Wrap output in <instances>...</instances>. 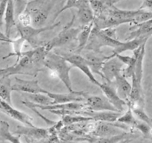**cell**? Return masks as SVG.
<instances>
[{
    "label": "cell",
    "mask_w": 152,
    "mask_h": 143,
    "mask_svg": "<svg viewBox=\"0 0 152 143\" xmlns=\"http://www.w3.org/2000/svg\"><path fill=\"white\" fill-rule=\"evenodd\" d=\"M43 64L37 62L33 56L32 50L23 52L20 57L16 59V63L11 66L1 68L0 78L10 77V76L21 74L37 77L39 71H42Z\"/></svg>",
    "instance_id": "1"
},
{
    "label": "cell",
    "mask_w": 152,
    "mask_h": 143,
    "mask_svg": "<svg viewBox=\"0 0 152 143\" xmlns=\"http://www.w3.org/2000/svg\"><path fill=\"white\" fill-rule=\"evenodd\" d=\"M45 67L50 71L53 77L59 79L69 92L74 91L70 78V71L74 66L60 54L49 52L45 60Z\"/></svg>",
    "instance_id": "2"
},
{
    "label": "cell",
    "mask_w": 152,
    "mask_h": 143,
    "mask_svg": "<svg viewBox=\"0 0 152 143\" xmlns=\"http://www.w3.org/2000/svg\"><path fill=\"white\" fill-rule=\"evenodd\" d=\"M57 0H32L27 4L25 10L30 13L32 26L42 28L47 22L50 10Z\"/></svg>",
    "instance_id": "3"
},
{
    "label": "cell",
    "mask_w": 152,
    "mask_h": 143,
    "mask_svg": "<svg viewBox=\"0 0 152 143\" xmlns=\"http://www.w3.org/2000/svg\"><path fill=\"white\" fill-rule=\"evenodd\" d=\"M76 17L77 16L75 14L73 15L71 20L64 27L63 29L59 33V34L44 45V47H45L46 50L48 53L51 51L53 48L62 47L71 42H73L74 40L77 39L79 34L82 31L83 26L80 25L77 28L73 27L76 20Z\"/></svg>",
    "instance_id": "4"
},
{
    "label": "cell",
    "mask_w": 152,
    "mask_h": 143,
    "mask_svg": "<svg viewBox=\"0 0 152 143\" xmlns=\"http://www.w3.org/2000/svg\"><path fill=\"white\" fill-rule=\"evenodd\" d=\"M123 43V42L109 37L104 34L102 30L94 25L88 44L84 50L95 53H102L101 49L103 47H110L115 49Z\"/></svg>",
    "instance_id": "5"
},
{
    "label": "cell",
    "mask_w": 152,
    "mask_h": 143,
    "mask_svg": "<svg viewBox=\"0 0 152 143\" xmlns=\"http://www.w3.org/2000/svg\"><path fill=\"white\" fill-rule=\"evenodd\" d=\"M60 24V22H58L51 25L44 26L42 28H35L32 25L24 26L19 23H16V28L17 30L19 36L23 38L27 42L29 43L31 47L37 48L39 47V34L43 32H45V31H51L59 26Z\"/></svg>",
    "instance_id": "6"
},
{
    "label": "cell",
    "mask_w": 152,
    "mask_h": 143,
    "mask_svg": "<svg viewBox=\"0 0 152 143\" xmlns=\"http://www.w3.org/2000/svg\"><path fill=\"white\" fill-rule=\"evenodd\" d=\"M61 56H63L69 63L74 67H76L78 69H80L88 78L89 79L91 82L96 85L99 86L100 82L96 80L94 77V74L91 70L89 67L88 61L83 56H82L80 53H59Z\"/></svg>",
    "instance_id": "7"
},
{
    "label": "cell",
    "mask_w": 152,
    "mask_h": 143,
    "mask_svg": "<svg viewBox=\"0 0 152 143\" xmlns=\"http://www.w3.org/2000/svg\"><path fill=\"white\" fill-rule=\"evenodd\" d=\"M125 64L122 62L117 56L111 55V57L107 59L103 64L102 73L103 80L108 82H114L116 77L122 72Z\"/></svg>",
    "instance_id": "8"
},
{
    "label": "cell",
    "mask_w": 152,
    "mask_h": 143,
    "mask_svg": "<svg viewBox=\"0 0 152 143\" xmlns=\"http://www.w3.org/2000/svg\"><path fill=\"white\" fill-rule=\"evenodd\" d=\"M112 82H105L103 83H100L98 87L102 90V93L105 95V98L108 100V102L114 105V108L120 112H123L125 110V107L127 106V102L124 99H122L120 95L117 93L116 87L111 85Z\"/></svg>",
    "instance_id": "9"
},
{
    "label": "cell",
    "mask_w": 152,
    "mask_h": 143,
    "mask_svg": "<svg viewBox=\"0 0 152 143\" xmlns=\"http://www.w3.org/2000/svg\"><path fill=\"white\" fill-rule=\"evenodd\" d=\"M0 110L1 112L7 114L10 118L17 120L25 125L30 126V127H35V125L33 124L34 119L31 116L27 114L26 113L16 109L10 104L4 102V100H1V99L0 100Z\"/></svg>",
    "instance_id": "10"
},
{
    "label": "cell",
    "mask_w": 152,
    "mask_h": 143,
    "mask_svg": "<svg viewBox=\"0 0 152 143\" xmlns=\"http://www.w3.org/2000/svg\"><path fill=\"white\" fill-rule=\"evenodd\" d=\"M12 90L26 93H45L48 91L45 90L39 85L37 80H25L15 77L14 84L12 85Z\"/></svg>",
    "instance_id": "11"
},
{
    "label": "cell",
    "mask_w": 152,
    "mask_h": 143,
    "mask_svg": "<svg viewBox=\"0 0 152 143\" xmlns=\"http://www.w3.org/2000/svg\"><path fill=\"white\" fill-rule=\"evenodd\" d=\"M48 95L53 100V105L74 102H85L88 94L84 91H73L68 93H56L49 92Z\"/></svg>",
    "instance_id": "12"
},
{
    "label": "cell",
    "mask_w": 152,
    "mask_h": 143,
    "mask_svg": "<svg viewBox=\"0 0 152 143\" xmlns=\"http://www.w3.org/2000/svg\"><path fill=\"white\" fill-rule=\"evenodd\" d=\"M87 51L88 52L84 53L83 56L87 59L91 70L94 74H98L103 79V75L102 73V66H103L104 62L111 57V55L105 56L102 53H95V52L89 51V50H87Z\"/></svg>",
    "instance_id": "13"
},
{
    "label": "cell",
    "mask_w": 152,
    "mask_h": 143,
    "mask_svg": "<svg viewBox=\"0 0 152 143\" xmlns=\"http://www.w3.org/2000/svg\"><path fill=\"white\" fill-rule=\"evenodd\" d=\"M16 135H24L27 138L32 139V140H41V139H47L50 137V131L49 129L40 128L35 127H23V126L18 125L16 130L13 132Z\"/></svg>",
    "instance_id": "14"
},
{
    "label": "cell",
    "mask_w": 152,
    "mask_h": 143,
    "mask_svg": "<svg viewBox=\"0 0 152 143\" xmlns=\"http://www.w3.org/2000/svg\"><path fill=\"white\" fill-rule=\"evenodd\" d=\"M84 103L86 107V110L89 111H118L114 108V105L108 102V99H105L99 96H88L86 98Z\"/></svg>",
    "instance_id": "15"
},
{
    "label": "cell",
    "mask_w": 152,
    "mask_h": 143,
    "mask_svg": "<svg viewBox=\"0 0 152 143\" xmlns=\"http://www.w3.org/2000/svg\"><path fill=\"white\" fill-rule=\"evenodd\" d=\"M81 115L91 117L94 121L115 123L121 117V112L111 111H89V110H84L81 111Z\"/></svg>",
    "instance_id": "16"
},
{
    "label": "cell",
    "mask_w": 152,
    "mask_h": 143,
    "mask_svg": "<svg viewBox=\"0 0 152 143\" xmlns=\"http://www.w3.org/2000/svg\"><path fill=\"white\" fill-rule=\"evenodd\" d=\"M15 13H16V10H15L14 1L13 0H8L4 16L1 20V25L3 24V22H4L5 35L8 37H10L11 29L13 28V27H16V20H15Z\"/></svg>",
    "instance_id": "17"
},
{
    "label": "cell",
    "mask_w": 152,
    "mask_h": 143,
    "mask_svg": "<svg viewBox=\"0 0 152 143\" xmlns=\"http://www.w3.org/2000/svg\"><path fill=\"white\" fill-rule=\"evenodd\" d=\"M77 18L82 26H85L94 22L95 19L94 13L91 7L88 0H85L77 8Z\"/></svg>",
    "instance_id": "18"
},
{
    "label": "cell",
    "mask_w": 152,
    "mask_h": 143,
    "mask_svg": "<svg viewBox=\"0 0 152 143\" xmlns=\"http://www.w3.org/2000/svg\"><path fill=\"white\" fill-rule=\"evenodd\" d=\"M114 82L116 84V89H117L118 94L120 95L122 99L126 101V102L128 103L130 99L132 85L129 82L128 79H126L122 74V73L119 74L116 77Z\"/></svg>",
    "instance_id": "19"
},
{
    "label": "cell",
    "mask_w": 152,
    "mask_h": 143,
    "mask_svg": "<svg viewBox=\"0 0 152 143\" xmlns=\"http://www.w3.org/2000/svg\"><path fill=\"white\" fill-rule=\"evenodd\" d=\"M148 39H149L148 37L140 36L138 37V38L133 39L132 40H129V41L126 42H123V43L121 45L114 49L113 53L114 54H121L123 52L128 51V50L134 51V50H137L140 47H141L144 43L147 42Z\"/></svg>",
    "instance_id": "20"
},
{
    "label": "cell",
    "mask_w": 152,
    "mask_h": 143,
    "mask_svg": "<svg viewBox=\"0 0 152 143\" xmlns=\"http://www.w3.org/2000/svg\"><path fill=\"white\" fill-rule=\"evenodd\" d=\"M94 25V22H92L91 23L83 26V29L79 34L77 39L78 41V45L77 47V50H76L77 53H81L85 49L86 46L87 45Z\"/></svg>",
    "instance_id": "21"
},
{
    "label": "cell",
    "mask_w": 152,
    "mask_h": 143,
    "mask_svg": "<svg viewBox=\"0 0 152 143\" xmlns=\"http://www.w3.org/2000/svg\"><path fill=\"white\" fill-rule=\"evenodd\" d=\"M20 135L15 136L14 134L10 131V125L5 121H0V138L1 141H7L10 143H22L20 141Z\"/></svg>",
    "instance_id": "22"
},
{
    "label": "cell",
    "mask_w": 152,
    "mask_h": 143,
    "mask_svg": "<svg viewBox=\"0 0 152 143\" xmlns=\"http://www.w3.org/2000/svg\"><path fill=\"white\" fill-rule=\"evenodd\" d=\"M12 85L10 77H4L0 79V96L1 100L11 105Z\"/></svg>",
    "instance_id": "23"
},
{
    "label": "cell",
    "mask_w": 152,
    "mask_h": 143,
    "mask_svg": "<svg viewBox=\"0 0 152 143\" xmlns=\"http://www.w3.org/2000/svg\"><path fill=\"white\" fill-rule=\"evenodd\" d=\"M28 98L29 101L37 105L43 106L53 105V99L45 93H28Z\"/></svg>",
    "instance_id": "24"
},
{
    "label": "cell",
    "mask_w": 152,
    "mask_h": 143,
    "mask_svg": "<svg viewBox=\"0 0 152 143\" xmlns=\"http://www.w3.org/2000/svg\"><path fill=\"white\" fill-rule=\"evenodd\" d=\"M93 120L91 117H85L80 114H74V115H65L62 117V122L64 125H69L78 124V123H86Z\"/></svg>",
    "instance_id": "25"
},
{
    "label": "cell",
    "mask_w": 152,
    "mask_h": 143,
    "mask_svg": "<svg viewBox=\"0 0 152 143\" xmlns=\"http://www.w3.org/2000/svg\"><path fill=\"white\" fill-rule=\"evenodd\" d=\"M138 120H139L134 116L131 107L128 106L127 111H126L124 114L121 115V117L118 119L117 122L127 125L132 127V128H134Z\"/></svg>",
    "instance_id": "26"
},
{
    "label": "cell",
    "mask_w": 152,
    "mask_h": 143,
    "mask_svg": "<svg viewBox=\"0 0 152 143\" xmlns=\"http://www.w3.org/2000/svg\"><path fill=\"white\" fill-rule=\"evenodd\" d=\"M131 108H132L134 116L138 120H141L144 123H146L147 124L152 126V119L147 115L145 109H144V107H133V108L131 107Z\"/></svg>",
    "instance_id": "27"
},
{
    "label": "cell",
    "mask_w": 152,
    "mask_h": 143,
    "mask_svg": "<svg viewBox=\"0 0 152 143\" xmlns=\"http://www.w3.org/2000/svg\"><path fill=\"white\" fill-rule=\"evenodd\" d=\"M85 0H66V2H65V4L59 10V11L56 13V16H55L54 19L58 17L59 14L64 12L65 10H68V9L71 8H78L80 7V4L84 1Z\"/></svg>",
    "instance_id": "28"
},
{
    "label": "cell",
    "mask_w": 152,
    "mask_h": 143,
    "mask_svg": "<svg viewBox=\"0 0 152 143\" xmlns=\"http://www.w3.org/2000/svg\"><path fill=\"white\" fill-rule=\"evenodd\" d=\"M18 23L24 26H30L32 25V19L30 13L26 10H24L23 12L20 13L19 16H17Z\"/></svg>",
    "instance_id": "29"
},
{
    "label": "cell",
    "mask_w": 152,
    "mask_h": 143,
    "mask_svg": "<svg viewBox=\"0 0 152 143\" xmlns=\"http://www.w3.org/2000/svg\"><path fill=\"white\" fill-rule=\"evenodd\" d=\"M105 34L108 36L109 37L115 39H118L117 36V29L115 28H108L105 29H101Z\"/></svg>",
    "instance_id": "30"
},
{
    "label": "cell",
    "mask_w": 152,
    "mask_h": 143,
    "mask_svg": "<svg viewBox=\"0 0 152 143\" xmlns=\"http://www.w3.org/2000/svg\"><path fill=\"white\" fill-rule=\"evenodd\" d=\"M139 9L148 10V11H152V0H143Z\"/></svg>",
    "instance_id": "31"
},
{
    "label": "cell",
    "mask_w": 152,
    "mask_h": 143,
    "mask_svg": "<svg viewBox=\"0 0 152 143\" xmlns=\"http://www.w3.org/2000/svg\"><path fill=\"white\" fill-rule=\"evenodd\" d=\"M132 140H133V138H132V136H129V137H126L121 139V140L119 141V142H117V143H130Z\"/></svg>",
    "instance_id": "32"
}]
</instances>
